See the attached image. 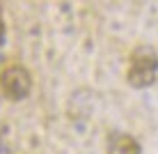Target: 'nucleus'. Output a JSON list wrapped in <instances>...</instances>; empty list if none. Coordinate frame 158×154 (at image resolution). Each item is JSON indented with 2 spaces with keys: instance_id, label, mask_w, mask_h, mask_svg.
Wrapping results in <instances>:
<instances>
[{
  "instance_id": "obj_1",
  "label": "nucleus",
  "mask_w": 158,
  "mask_h": 154,
  "mask_svg": "<svg viewBox=\"0 0 158 154\" xmlns=\"http://www.w3.org/2000/svg\"><path fill=\"white\" fill-rule=\"evenodd\" d=\"M158 76V53L149 44H138L128 55L126 81L133 87H149Z\"/></svg>"
},
{
  "instance_id": "obj_2",
  "label": "nucleus",
  "mask_w": 158,
  "mask_h": 154,
  "mask_svg": "<svg viewBox=\"0 0 158 154\" xmlns=\"http://www.w3.org/2000/svg\"><path fill=\"white\" fill-rule=\"evenodd\" d=\"M0 90L7 99L21 101L32 90V76L23 64H7L0 71Z\"/></svg>"
},
{
  "instance_id": "obj_3",
  "label": "nucleus",
  "mask_w": 158,
  "mask_h": 154,
  "mask_svg": "<svg viewBox=\"0 0 158 154\" xmlns=\"http://www.w3.org/2000/svg\"><path fill=\"white\" fill-rule=\"evenodd\" d=\"M142 147L140 143L133 138L131 134H124V131H112L108 136V147L106 154H140Z\"/></svg>"
},
{
  "instance_id": "obj_4",
  "label": "nucleus",
  "mask_w": 158,
  "mask_h": 154,
  "mask_svg": "<svg viewBox=\"0 0 158 154\" xmlns=\"http://www.w3.org/2000/svg\"><path fill=\"white\" fill-rule=\"evenodd\" d=\"M2 32H5V25H2V14H0V37H2Z\"/></svg>"
}]
</instances>
